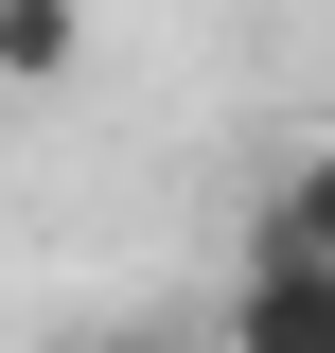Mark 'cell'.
Here are the masks:
<instances>
[{
	"mask_svg": "<svg viewBox=\"0 0 335 353\" xmlns=\"http://www.w3.org/2000/svg\"><path fill=\"white\" fill-rule=\"evenodd\" d=\"M247 248H318V265H335V141H300V159L265 176V212H247Z\"/></svg>",
	"mask_w": 335,
	"mask_h": 353,
	"instance_id": "cell-3",
	"label": "cell"
},
{
	"mask_svg": "<svg viewBox=\"0 0 335 353\" xmlns=\"http://www.w3.org/2000/svg\"><path fill=\"white\" fill-rule=\"evenodd\" d=\"M230 353H335V265L318 248H247L230 265Z\"/></svg>",
	"mask_w": 335,
	"mask_h": 353,
	"instance_id": "cell-1",
	"label": "cell"
},
{
	"mask_svg": "<svg viewBox=\"0 0 335 353\" xmlns=\"http://www.w3.org/2000/svg\"><path fill=\"white\" fill-rule=\"evenodd\" d=\"M88 71V0H0V88H71Z\"/></svg>",
	"mask_w": 335,
	"mask_h": 353,
	"instance_id": "cell-2",
	"label": "cell"
},
{
	"mask_svg": "<svg viewBox=\"0 0 335 353\" xmlns=\"http://www.w3.org/2000/svg\"><path fill=\"white\" fill-rule=\"evenodd\" d=\"M53 353H159V336H141V318H71Z\"/></svg>",
	"mask_w": 335,
	"mask_h": 353,
	"instance_id": "cell-4",
	"label": "cell"
}]
</instances>
